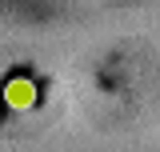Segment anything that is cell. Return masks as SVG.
Instances as JSON below:
<instances>
[{
    "label": "cell",
    "instance_id": "1",
    "mask_svg": "<svg viewBox=\"0 0 160 152\" xmlns=\"http://www.w3.org/2000/svg\"><path fill=\"white\" fill-rule=\"evenodd\" d=\"M4 104L8 108H16V112H24V108H32L36 104V96H40V88H36V80L32 76H12L8 84H4Z\"/></svg>",
    "mask_w": 160,
    "mask_h": 152
}]
</instances>
